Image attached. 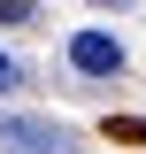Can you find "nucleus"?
<instances>
[{"label":"nucleus","instance_id":"obj_1","mask_svg":"<svg viewBox=\"0 0 146 154\" xmlns=\"http://www.w3.org/2000/svg\"><path fill=\"white\" fill-rule=\"evenodd\" d=\"M69 123L54 116H0V154H69Z\"/></svg>","mask_w":146,"mask_h":154},{"label":"nucleus","instance_id":"obj_2","mask_svg":"<svg viewBox=\"0 0 146 154\" xmlns=\"http://www.w3.org/2000/svg\"><path fill=\"white\" fill-rule=\"evenodd\" d=\"M69 69H85V77H123V38H115V31H77V38H69Z\"/></svg>","mask_w":146,"mask_h":154},{"label":"nucleus","instance_id":"obj_3","mask_svg":"<svg viewBox=\"0 0 146 154\" xmlns=\"http://www.w3.org/2000/svg\"><path fill=\"white\" fill-rule=\"evenodd\" d=\"M23 85V69H16V54H0V93H16Z\"/></svg>","mask_w":146,"mask_h":154},{"label":"nucleus","instance_id":"obj_4","mask_svg":"<svg viewBox=\"0 0 146 154\" xmlns=\"http://www.w3.org/2000/svg\"><path fill=\"white\" fill-rule=\"evenodd\" d=\"M31 16V0H0V23H23Z\"/></svg>","mask_w":146,"mask_h":154},{"label":"nucleus","instance_id":"obj_5","mask_svg":"<svg viewBox=\"0 0 146 154\" xmlns=\"http://www.w3.org/2000/svg\"><path fill=\"white\" fill-rule=\"evenodd\" d=\"M100 8H131V0H100Z\"/></svg>","mask_w":146,"mask_h":154}]
</instances>
